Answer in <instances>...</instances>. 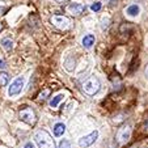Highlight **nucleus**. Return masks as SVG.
Segmentation results:
<instances>
[{"label": "nucleus", "instance_id": "nucleus-17", "mask_svg": "<svg viewBox=\"0 0 148 148\" xmlns=\"http://www.w3.org/2000/svg\"><path fill=\"white\" fill-rule=\"evenodd\" d=\"M59 148H72V147H71V143L68 142V140L63 139L60 143H59Z\"/></svg>", "mask_w": 148, "mask_h": 148}, {"label": "nucleus", "instance_id": "nucleus-13", "mask_svg": "<svg viewBox=\"0 0 148 148\" xmlns=\"http://www.w3.org/2000/svg\"><path fill=\"white\" fill-rule=\"evenodd\" d=\"M64 68L68 71V72H71V71L75 68V59H73L72 56H70V58L66 59V62H64Z\"/></svg>", "mask_w": 148, "mask_h": 148}, {"label": "nucleus", "instance_id": "nucleus-18", "mask_svg": "<svg viewBox=\"0 0 148 148\" xmlns=\"http://www.w3.org/2000/svg\"><path fill=\"white\" fill-rule=\"evenodd\" d=\"M101 23H102V29H105V28H108V26H109L110 18H109V17H106V18H105V17H103V18L101 20Z\"/></svg>", "mask_w": 148, "mask_h": 148}, {"label": "nucleus", "instance_id": "nucleus-19", "mask_svg": "<svg viewBox=\"0 0 148 148\" xmlns=\"http://www.w3.org/2000/svg\"><path fill=\"white\" fill-rule=\"evenodd\" d=\"M49 95H50V90H49V89L43 90V93H41V95H39V100H46V96H49Z\"/></svg>", "mask_w": 148, "mask_h": 148}, {"label": "nucleus", "instance_id": "nucleus-23", "mask_svg": "<svg viewBox=\"0 0 148 148\" xmlns=\"http://www.w3.org/2000/svg\"><path fill=\"white\" fill-rule=\"evenodd\" d=\"M55 1L59 4H63V3H66V1H68V0H55Z\"/></svg>", "mask_w": 148, "mask_h": 148}, {"label": "nucleus", "instance_id": "nucleus-25", "mask_svg": "<svg viewBox=\"0 0 148 148\" xmlns=\"http://www.w3.org/2000/svg\"><path fill=\"white\" fill-rule=\"evenodd\" d=\"M1 29H3V24L0 23V30H1Z\"/></svg>", "mask_w": 148, "mask_h": 148}, {"label": "nucleus", "instance_id": "nucleus-5", "mask_svg": "<svg viewBox=\"0 0 148 148\" xmlns=\"http://www.w3.org/2000/svg\"><path fill=\"white\" fill-rule=\"evenodd\" d=\"M98 138V131L97 130H95L93 132H90V134L85 135V136L80 138V139L77 140V144L80 145L81 148H85V147H89V145H92L93 143L97 140Z\"/></svg>", "mask_w": 148, "mask_h": 148}, {"label": "nucleus", "instance_id": "nucleus-3", "mask_svg": "<svg viewBox=\"0 0 148 148\" xmlns=\"http://www.w3.org/2000/svg\"><path fill=\"white\" fill-rule=\"evenodd\" d=\"M18 118L20 121L25 122L26 125H34L37 121V117H36V113L32 108H28V106H24L23 109L18 112Z\"/></svg>", "mask_w": 148, "mask_h": 148}, {"label": "nucleus", "instance_id": "nucleus-20", "mask_svg": "<svg viewBox=\"0 0 148 148\" xmlns=\"http://www.w3.org/2000/svg\"><path fill=\"white\" fill-rule=\"evenodd\" d=\"M5 68H7V63L3 59H0V70H5Z\"/></svg>", "mask_w": 148, "mask_h": 148}, {"label": "nucleus", "instance_id": "nucleus-16", "mask_svg": "<svg viewBox=\"0 0 148 148\" xmlns=\"http://www.w3.org/2000/svg\"><path fill=\"white\" fill-rule=\"evenodd\" d=\"M101 7H102V4H101L100 1H96V3H93L92 5H90V9H92L93 12H98L101 9Z\"/></svg>", "mask_w": 148, "mask_h": 148}, {"label": "nucleus", "instance_id": "nucleus-11", "mask_svg": "<svg viewBox=\"0 0 148 148\" xmlns=\"http://www.w3.org/2000/svg\"><path fill=\"white\" fill-rule=\"evenodd\" d=\"M81 43H83V46L85 49H90L93 45H95V36H93V34H87V36H84Z\"/></svg>", "mask_w": 148, "mask_h": 148}, {"label": "nucleus", "instance_id": "nucleus-10", "mask_svg": "<svg viewBox=\"0 0 148 148\" xmlns=\"http://www.w3.org/2000/svg\"><path fill=\"white\" fill-rule=\"evenodd\" d=\"M53 131H54V135H55V136H58V138L63 136V134L66 132V125L64 123H62V122L55 123V125H54Z\"/></svg>", "mask_w": 148, "mask_h": 148}, {"label": "nucleus", "instance_id": "nucleus-9", "mask_svg": "<svg viewBox=\"0 0 148 148\" xmlns=\"http://www.w3.org/2000/svg\"><path fill=\"white\" fill-rule=\"evenodd\" d=\"M126 13L129 14L130 17H136L140 14V7L138 4H131L126 8Z\"/></svg>", "mask_w": 148, "mask_h": 148}, {"label": "nucleus", "instance_id": "nucleus-1", "mask_svg": "<svg viewBox=\"0 0 148 148\" xmlns=\"http://www.w3.org/2000/svg\"><path fill=\"white\" fill-rule=\"evenodd\" d=\"M34 140H36L39 148H56L53 136L46 130H38L34 134Z\"/></svg>", "mask_w": 148, "mask_h": 148}, {"label": "nucleus", "instance_id": "nucleus-22", "mask_svg": "<svg viewBox=\"0 0 148 148\" xmlns=\"http://www.w3.org/2000/svg\"><path fill=\"white\" fill-rule=\"evenodd\" d=\"M106 3L109 4V5H115V4L118 3V0H106Z\"/></svg>", "mask_w": 148, "mask_h": 148}, {"label": "nucleus", "instance_id": "nucleus-15", "mask_svg": "<svg viewBox=\"0 0 148 148\" xmlns=\"http://www.w3.org/2000/svg\"><path fill=\"white\" fill-rule=\"evenodd\" d=\"M8 81H9V76L5 72L0 73V87H5L7 84H8Z\"/></svg>", "mask_w": 148, "mask_h": 148}, {"label": "nucleus", "instance_id": "nucleus-14", "mask_svg": "<svg viewBox=\"0 0 148 148\" xmlns=\"http://www.w3.org/2000/svg\"><path fill=\"white\" fill-rule=\"evenodd\" d=\"M63 98H64V95H63V93H59V95H56L55 97H53V100L50 101V106L51 108H56L59 105V102H60Z\"/></svg>", "mask_w": 148, "mask_h": 148}, {"label": "nucleus", "instance_id": "nucleus-2", "mask_svg": "<svg viewBox=\"0 0 148 148\" xmlns=\"http://www.w3.org/2000/svg\"><path fill=\"white\" fill-rule=\"evenodd\" d=\"M100 88H101V83L96 76H90L83 85L84 92L87 93V95H89V96H95L96 93L100 90Z\"/></svg>", "mask_w": 148, "mask_h": 148}, {"label": "nucleus", "instance_id": "nucleus-4", "mask_svg": "<svg viewBox=\"0 0 148 148\" xmlns=\"http://www.w3.org/2000/svg\"><path fill=\"white\" fill-rule=\"evenodd\" d=\"M24 85H25V79H24L23 76L16 77L11 83V87L8 88V96L9 97H14V96L20 95L21 90H23V88H24Z\"/></svg>", "mask_w": 148, "mask_h": 148}, {"label": "nucleus", "instance_id": "nucleus-6", "mask_svg": "<svg viewBox=\"0 0 148 148\" xmlns=\"http://www.w3.org/2000/svg\"><path fill=\"white\" fill-rule=\"evenodd\" d=\"M130 138H131V126L126 125V126H123L122 129H119V131H118V134H117L118 143L125 144V143H127L130 140Z\"/></svg>", "mask_w": 148, "mask_h": 148}, {"label": "nucleus", "instance_id": "nucleus-21", "mask_svg": "<svg viewBox=\"0 0 148 148\" xmlns=\"http://www.w3.org/2000/svg\"><path fill=\"white\" fill-rule=\"evenodd\" d=\"M24 148H36V147H34V144H33L32 142H28V143H25Z\"/></svg>", "mask_w": 148, "mask_h": 148}, {"label": "nucleus", "instance_id": "nucleus-8", "mask_svg": "<svg viewBox=\"0 0 148 148\" xmlns=\"http://www.w3.org/2000/svg\"><path fill=\"white\" fill-rule=\"evenodd\" d=\"M68 12H70L71 14H73V16H79V14H81L84 12V9H85V7L83 5V4L80 3H71L70 5L67 7Z\"/></svg>", "mask_w": 148, "mask_h": 148}, {"label": "nucleus", "instance_id": "nucleus-7", "mask_svg": "<svg viewBox=\"0 0 148 148\" xmlns=\"http://www.w3.org/2000/svg\"><path fill=\"white\" fill-rule=\"evenodd\" d=\"M51 23L54 26H56L60 30H66L70 26V20L64 16H53L51 17Z\"/></svg>", "mask_w": 148, "mask_h": 148}, {"label": "nucleus", "instance_id": "nucleus-24", "mask_svg": "<svg viewBox=\"0 0 148 148\" xmlns=\"http://www.w3.org/2000/svg\"><path fill=\"white\" fill-rule=\"evenodd\" d=\"M145 76H147V79H148V66H147V68H145Z\"/></svg>", "mask_w": 148, "mask_h": 148}, {"label": "nucleus", "instance_id": "nucleus-12", "mask_svg": "<svg viewBox=\"0 0 148 148\" xmlns=\"http://www.w3.org/2000/svg\"><path fill=\"white\" fill-rule=\"evenodd\" d=\"M1 46H3L4 50L9 51V50H12V47H13V41H12L11 38H3L1 39Z\"/></svg>", "mask_w": 148, "mask_h": 148}]
</instances>
